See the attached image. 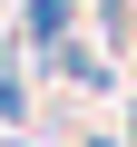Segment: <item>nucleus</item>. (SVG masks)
<instances>
[{"label":"nucleus","instance_id":"5","mask_svg":"<svg viewBox=\"0 0 137 147\" xmlns=\"http://www.w3.org/2000/svg\"><path fill=\"white\" fill-rule=\"evenodd\" d=\"M10 147H20V137H10Z\"/></svg>","mask_w":137,"mask_h":147},{"label":"nucleus","instance_id":"1","mask_svg":"<svg viewBox=\"0 0 137 147\" xmlns=\"http://www.w3.org/2000/svg\"><path fill=\"white\" fill-rule=\"evenodd\" d=\"M79 30V0H30V49H59Z\"/></svg>","mask_w":137,"mask_h":147},{"label":"nucleus","instance_id":"4","mask_svg":"<svg viewBox=\"0 0 137 147\" xmlns=\"http://www.w3.org/2000/svg\"><path fill=\"white\" fill-rule=\"evenodd\" d=\"M98 147H108V137H98Z\"/></svg>","mask_w":137,"mask_h":147},{"label":"nucleus","instance_id":"3","mask_svg":"<svg viewBox=\"0 0 137 147\" xmlns=\"http://www.w3.org/2000/svg\"><path fill=\"white\" fill-rule=\"evenodd\" d=\"M127 137H137V118H127Z\"/></svg>","mask_w":137,"mask_h":147},{"label":"nucleus","instance_id":"2","mask_svg":"<svg viewBox=\"0 0 137 147\" xmlns=\"http://www.w3.org/2000/svg\"><path fill=\"white\" fill-rule=\"evenodd\" d=\"M0 118H30V88H20V69H0Z\"/></svg>","mask_w":137,"mask_h":147}]
</instances>
